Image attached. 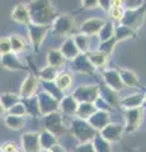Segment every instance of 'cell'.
Listing matches in <instances>:
<instances>
[{"mask_svg":"<svg viewBox=\"0 0 146 152\" xmlns=\"http://www.w3.org/2000/svg\"><path fill=\"white\" fill-rule=\"evenodd\" d=\"M87 60L89 61V64L95 67H104L107 61H108V55L103 53L101 51H95V52H89L87 56Z\"/></svg>","mask_w":146,"mask_h":152,"instance_id":"obj_12","label":"cell"},{"mask_svg":"<svg viewBox=\"0 0 146 152\" xmlns=\"http://www.w3.org/2000/svg\"><path fill=\"white\" fill-rule=\"evenodd\" d=\"M51 152H66V151H65L62 147H60L57 145H54L52 147H51Z\"/></svg>","mask_w":146,"mask_h":152,"instance_id":"obj_37","label":"cell"},{"mask_svg":"<svg viewBox=\"0 0 146 152\" xmlns=\"http://www.w3.org/2000/svg\"><path fill=\"white\" fill-rule=\"evenodd\" d=\"M5 123L9 128H13V129H21L24 124V119L22 117H17V115H9L7 117Z\"/></svg>","mask_w":146,"mask_h":152,"instance_id":"obj_25","label":"cell"},{"mask_svg":"<svg viewBox=\"0 0 146 152\" xmlns=\"http://www.w3.org/2000/svg\"><path fill=\"white\" fill-rule=\"evenodd\" d=\"M12 52V47H10V42L9 38H0V55L5 56Z\"/></svg>","mask_w":146,"mask_h":152,"instance_id":"obj_31","label":"cell"},{"mask_svg":"<svg viewBox=\"0 0 146 152\" xmlns=\"http://www.w3.org/2000/svg\"><path fill=\"white\" fill-rule=\"evenodd\" d=\"M145 100L144 96L141 94H136V95H130L128 98H126L125 100H122V105L125 108H128V109H136L139 108L142 102Z\"/></svg>","mask_w":146,"mask_h":152,"instance_id":"obj_19","label":"cell"},{"mask_svg":"<svg viewBox=\"0 0 146 152\" xmlns=\"http://www.w3.org/2000/svg\"><path fill=\"white\" fill-rule=\"evenodd\" d=\"M41 100V110L45 112V113H48L52 110V103H55V100L52 99V96L51 95H41L40 98Z\"/></svg>","mask_w":146,"mask_h":152,"instance_id":"obj_26","label":"cell"},{"mask_svg":"<svg viewBox=\"0 0 146 152\" xmlns=\"http://www.w3.org/2000/svg\"><path fill=\"white\" fill-rule=\"evenodd\" d=\"M0 102H1L3 104V107L4 108H9V107H13V105H15V104L19 102V99H18L17 95H14V94H5V95H3L1 99H0Z\"/></svg>","mask_w":146,"mask_h":152,"instance_id":"obj_29","label":"cell"},{"mask_svg":"<svg viewBox=\"0 0 146 152\" xmlns=\"http://www.w3.org/2000/svg\"><path fill=\"white\" fill-rule=\"evenodd\" d=\"M75 113H76L81 119H85V118L93 117V114L95 113V107H94L92 103H83L76 108V112Z\"/></svg>","mask_w":146,"mask_h":152,"instance_id":"obj_18","label":"cell"},{"mask_svg":"<svg viewBox=\"0 0 146 152\" xmlns=\"http://www.w3.org/2000/svg\"><path fill=\"white\" fill-rule=\"evenodd\" d=\"M104 26V22L99 20V19H89L84 24L81 26V32L84 33V36H90V34H95L99 33L101 29Z\"/></svg>","mask_w":146,"mask_h":152,"instance_id":"obj_11","label":"cell"},{"mask_svg":"<svg viewBox=\"0 0 146 152\" xmlns=\"http://www.w3.org/2000/svg\"><path fill=\"white\" fill-rule=\"evenodd\" d=\"M84 7H88V8H92V7H95L97 4H98V1H83L81 3Z\"/></svg>","mask_w":146,"mask_h":152,"instance_id":"obj_38","label":"cell"},{"mask_svg":"<svg viewBox=\"0 0 146 152\" xmlns=\"http://www.w3.org/2000/svg\"><path fill=\"white\" fill-rule=\"evenodd\" d=\"M75 98L84 103H92L97 100L98 98V89L93 86H81L75 91Z\"/></svg>","mask_w":146,"mask_h":152,"instance_id":"obj_7","label":"cell"},{"mask_svg":"<svg viewBox=\"0 0 146 152\" xmlns=\"http://www.w3.org/2000/svg\"><path fill=\"white\" fill-rule=\"evenodd\" d=\"M4 112H5V108L3 107V104H1V102H0V115L1 114H4Z\"/></svg>","mask_w":146,"mask_h":152,"instance_id":"obj_39","label":"cell"},{"mask_svg":"<svg viewBox=\"0 0 146 152\" xmlns=\"http://www.w3.org/2000/svg\"><path fill=\"white\" fill-rule=\"evenodd\" d=\"M74 133L78 136V138L81 140V141L94 138V134H95V132H94L93 128L84 122H75Z\"/></svg>","mask_w":146,"mask_h":152,"instance_id":"obj_8","label":"cell"},{"mask_svg":"<svg viewBox=\"0 0 146 152\" xmlns=\"http://www.w3.org/2000/svg\"><path fill=\"white\" fill-rule=\"evenodd\" d=\"M120 77H121V81L126 86H139L140 83H139V77L137 75L132 71H128V70H120Z\"/></svg>","mask_w":146,"mask_h":152,"instance_id":"obj_15","label":"cell"},{"mask_svg":"<svg viewBox=\"0 0 146 152\" xmlns=\"http://www.w3.org/2000/svg\"><path fill=\"white\" fill-rule=\"evenodd\" d=\"M104 79H106V83L108 84V86L112 88L113 90H121L122 88L125 86L121 81V77L120 75L116 72V71H106L104 72Z\"/></svg>","mask_w":146,"mask_h":152,"instance_id":"obj_13","label":"cell"},{"mask_svg":"<svg viewBox=\"0 0 146 152\" xmlns=\"http://www.w3.org/2000/svg\"><path fill=\"white\" fill-rule=\"evenodd\" d=\"M60 52L62 53L64 57L75 58V57L78 56V53H79V50L76 48V46H75L74 39H73V38H70V39H67L66 42H65V45H64L62 48H61Z\"/></svg>","mask_w":146,"mask_h":152,"instance_id":"obj_17","label":"cell"},{"mask_svg":"<svg viewBox=\"0 0 146 152\" xmlns=\"http://www.w3.org/2000/svg\"><path fill=\"white\" fill-rule=\"evenodd\" d=\"M23 146L28 152H38L41 150L40 137L36 133H27L23 137Z\"/></svg>","mask_w":146,"mask_h":152,"instance_id":"obj_10","label":"cell"},{"mask_svg":"<svg viewBox=\"0 0 146 152\" xmlns=\"http://www.w3.org/2000/svg\"><path fill=\"white\" fill-rule=\"evenodd\" d=\"M95 150H94V146L92 145H87V146H81L80 148H78L75 152H94Z\"/></svg>","mask_w":146,"mask_h":152,"instance_id":"obj_36","label":"cell"},{"mask_svg":"<svg viewBox=\"0 0 146 152\" xmlns=\"http://www.w3.org/2000/svg\"><path fill=\"white\" fill-rule=\"evenodd\" d=\"M37 79L34 77L33 75L27 76V79L23 81L22 86H21V95L23 98H32L37 90Z\"/></svg>","mask_w":146,"mask_h":152,"instance_id":"obj_9","label":"cell"},{"mask_svg":"<svg viewBox=\"0 0 146 152\" xmlns=\"http://www.w3.org/2000/svg\"><path fill=\"white\" fill-rule=\"evenodd\" d=\"M132 34H135V32L134 31H131L130 28H127V27H120L118 29H117V39H126V38H128V37H132Z\"/></svg>","mask_w":146,"mask_h":152,"instance_id":"obj_32","label":"cell"},{"mask_svg":"<svg viewBox=\"0 0 146 152\" xmlns=\"http://www.w3.org/2000/svg\"><path fill=\"white\" fill-rule=\"evenodd\" d=\"M108 123V115L106 113H97L94 114V117L92 118V124L93 127H97V128H104L106 124Z\"/></svg>","mask_w":146,"mask_h":152,"instance_id":"obj_24","label":"cell"},{"mask_svg":"<svg viewBox=\"0 0 146 152\" xmlns=\"http://www.w3.org/2000/svg\"><path fill=\"white\" fill-rule=\"evenodd\" d=\"M141 119H142V117H141V110L139 108L127 110L126 112V123H127L126 131L127 132L136 131L139 128V126H140Z\"/></svg>","mask_w":146,"mask_h":152,"instance_id":"obj_6","label":"cell"},{"mask_svg":"<svg viewBox=\"0 0 146 152\" xmlns=\"http://www.w3.org/2000/svg\"><path fill=\"white\" fill-rule=\"evenodd\" d=\"M47 61H48V66L57 69L61 65L65 64V57L62 56V53H61L60 51L51 50V51H48V53H47Z\"/></svg>","mask_w":146,"mask_h":152,"instance_id":"obj_16","label":"cell"},{"mask_svg":"<svg viewBox=\"0 0 146 152\" xmlns=\"http://www.w3.org/2000/svg\"><path fill=\"white\" fill-rule=\"evenodd\" d=\"M74 39V43L75 46H76V48L80 51H87L88 48V45H89V38L87 36H84V34H80L78 37H75L73 38Z\"/></svg>","mask_w":146,"mask_h":152,"instance_id":"obj_28","label":"cell"},{"mask_svg":"<svg viewBox=\"0 0 146 152\" xmlns=\"http://www.w3.org/2000/svg\"><path fill=\"white\" fill-rule=\"evenodd\" d=\"M17 150V146L12 143V142H7V143H4L1 146V151L3 152H14Z\"/></svg>","mask_w":146,"mask_h":152,"instance_id":"obj_35","label":"cell"},{"mask_svg":"<svg viewBox=\"0 0 146 152\" xmlns=\"http://www.w3.org/2000/svg\"><path fill=\"white\" fill-rule=\"evenodd\" d=\"M9 42H10V47H12V51L14 52H21V51H24L27 48V45L24 39L18 36V34H14L9 38Z\"/></svg>","mask_w":146,"mask_h":152,"instance_id":"obj_21","label":"cell"},{"mask_svg":"<svg viewBox=\"0 0 146 152\" xmlns=\"http://www.w3.org/2000/svg\"><path fill=\"white\" fill-rule=\"evenodd\" d=\"M12 19L14 22L19 23V24L29 26L31 24V15H29V12H28V8L26 5H23V4L15 5L12 12Z\"/></svg>","mask_w":146,"mask_h":152,"instance_id":"obj_5","label":"cell"},{"mask_svg":"<svg viewBox=\"0 0 146 152\" xmlns=\"http://www.w3.org/2000/svg\"><path fill=\"white\" fill-rule=\"evenodd\" d=\"M71 81H73L71 76L66 72H64V74H60L57 76V79H56V85H57V88L60 90H66V89H69L70 85H71Z\"/></svg>","mask_w":146,"mask_h":152,"instance_id":"obj_23","label":"cell"},{"mask_svg":"<svg viewBox=\"0 0 146 152\" xmlns=\"http://www.w3.org/2000/svg\"><path fill=\"white\" fill-rule=\"evenodd\" d=\"M28 27H29V36H31L32 43H33L36 50H38L41 43H42V41L45 39V36H46L47 31H48V27L37 26V24H32V23Z\"/></svg>","mask_w":146,"mask_h":152,"instance_id":"obj_4","label":"cell"},{"mask_svg":"<svg viewBox=\"0 0 146 152\" xmlns=\"http://www.w3.org/2000/svg\"><path fill=\"white\" fill-rule=\"evenodd\" d=\"M144 12H145V5L144 8H141L140 10H136V12H127L126 14H123V18H122V22L125 23V27L130 28L131 31L134 29H137V28L141 27L142 24V20H144Z\"/></svg>","mask_w":146,"mask_h":152,"instance_id":"obj_3","label":"cell"},{"mask_svg":"<svg viewBox=\"0 0 146 152\" xmlns=\"http://www.w3.org/2000/svg\"><path fill=\"white\" fill-rule=\"evenodd\" d=\"M101 37H102V39L103 41H108V39H111V38H112V27H111V24H106V26H103V28H102V29H101Z\"/></svg>","mask_w":146,"mask_h":152,"instance_id":"obj_34","label":"cell"},{"mask_svg":"<svg viewBox=\"0 0 146 152\" xmlns=\"http://www.w3.org/2000/svg\"><path fill=\"white\" fill-rule=\"evenodd\" d=\"M31 15V23L37 26L48 27L51 22L55 20V9L48 1H34L28 8Z\"/></svg>","mask_w":146,"mask_h":152,"instance_id":"obj_1","label":"cell"},{"mask_svg":"<svg viewBox=\"0 0 146 152\" xmlns=\"http://www.w3.org/2000/svg\"><path fill=\"white\" fill-rule=\"evenodd\" d=\"M121 133L122 128L120 126H107L102 131V138L107 141H118L121 138Z\"/></svg>","mask_w":146,"mask_h":152,"instance_id":"obj_14","label":"cell"},{"mask_svg":"<svg viewBox=\"0 0 146 152\" xmlns=\"http://www.w3.org/2000/svg\"><path fill=\"white\" fill-rule=\"evenodd\" d=\"M111 9H109V15L114 19V20H122L123 18V9H122L121 4L122 1H112L111 3Z\"/></svg>","mask_w":146,"mask_h":152,"instance_id":"obj_22","label":"cell"},{"mask_svg":"<svg viewBox=\"0 0 146 152\" xmlns=\"http://www.w3.org/2000/svg\"><path fill=\"white\" fill-rule=\"evenodd\" d=\"M3 64L7 69H12V70H21V69H24L23 65L19 64V61L15 58V56L12 55V53H8L5 56H3Z\"/></svg>","mask_w":146,"mask_h":152,"instance_id":"obj_20","label":"cell"},{"mask_svg":"<svg viewBox=\"0 0 146 152\" xmlns=\"http://www.w3.org/2000/svg\"><path fill=\"white\" fill-rule=\"evenodd\" d=\"M14 152H19V151H18V150H15V151H14Z\"/></svg>","mask_w":146,"mask_h":152,"instance_id":"obj_40","label":"cell"},{"mask_svg":"<svg viewBox=\"0 0 146 152\" xmlns=\"http://www.w3.org/2000/svg\"><path fill=\"white\" fill-rule=\"evenodd\" d=\"M41 77L43 80H47V81H52L55 80V77L57 76V69L51 67V66H47L43 70H41Z\"/></svg>","mask_w":146,"mask_h":152,"instance_id":"obj_27","label":"cell"},{"mask_svg":"<svg viewBox=\"0 0 146 152\" xmlns=\"http://www.w3.org/2000/svg\"><path fill=\"white\" fill-rule=\"evenodd\" d=\"M76 103H75V99L74 98H69V99H65L64 103H62V109L66 113H70V114H73L76 112Z\"/></svg>","mask_w":146,"mask_h":152,"instance_id":"obj_30","label":"cell"},{"mask_svg":"<svg viewBox=\"0 0 146 152\" xmlns=\"http://www.w3.org/2000/svg\"><path fill=\"white\" fill-rule=\"evenodd\" d=\"M26 113V107L21 103H17L15 105H13L10 109V115H17V117H22V114Z\"/></svg>","mask_w":146,"mask_h":152,"instance_id":"obj_33","label":"cell"},{"mask_svg":"<svg viewBox=\"0 0 146 152\" xmlns=\"http://www.w3.org/2000/svg\"><path fill=\"white\" fill-rule=\"evenodd\" d=\"M74 18L65 14L54 20V32L59 36H69L74 31Z\"/></svg>","mask_w":146,"mask_h":152,"instance_id":"obj_2","label":"cell"}]
</instances>
